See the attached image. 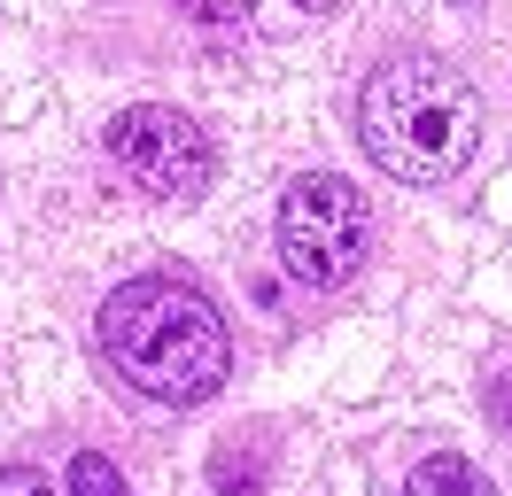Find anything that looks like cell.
Returning a JSON list of instances; mask_svg holds the SVG:
<instances>
[{
  "instance_id": "obj_3",
  "label": "cell",
  "mask_w": 512,
  "mask_h": 496,
  "mask_svg": "<svg viewBox=\"0 0 512 496\" xmlns=\"http://www.w3.org/2000/svg\"><path fill=\"white\" fill-rule=\"evenodd\" d=\"M373 248V217L342 171H303L280 194V264L303 287H350Z\"/></svg>"
},
{
  "instance_id": "obj_11",
  "label": "cell",
  "mask_w": 512,
  "mask_h": 496,
  "mask_svg": "<svg viewBox=\"0 0 512 496\" xmlns=\"http://www.w3.org/2000/svg\"><path fill=\"white\" fill-rule=\"evenodd\" d=\"M458 8H474V0H458Z\"/></svg>"
},
{
  "instance_id": "obj_8",
  "label": "cell",
  "mask_w": 512,
  "mask_h": 496,
  "mask_svg": "<svg viewBox=\"0 0 512 496\" xmlns=\"http://www.w3.org/2000/svg\"><path fill=\"white\" fill-rule=\"evenodd\" d=\"M187 16H202V24H241V16H256V0H179Z\"/></svg>"
},
{
  "instance_id": "obj_6",
  "label": "cell",
  "mask_w": 512,
  "mask_h": 496,
  "mask_svg": "<svg viewBox=\"0 0 512 496\" xmlns=\"http://www.w3.org/2000/svg\"><path fill=\"white\" fill-rule=\"evenodd\" d=\"M63 496H125V473L101 458V450H78L70 458V481H63Z\"/></svg>"
},
{
  "instance_id": "obj_2",
  "label": "cell",
  "mask_w": 512,
  "mask_h": 496,
  "mask_svg": "<svg viewBox=\"0 0 512 496\" xmlns=\"http://www.w3.org/2000/svg\"><path fill=\"white\" fill-rule=\"evenodd\" d=\"M101 349L109 365L125 372L140 396L156 403H210L233 372V334H225V310L187 287V279L140 272L125 279L109 303H101Z\"/></svg>"
},
{
  "instance_id": "obj_5",
  "label": "cell",
  "mask_w": 512,
  "mask_h": 496,
  "mask_svg": "<svg viewBox=\"0 0 512 496\" xmlns=\"http://www.w3.org/2000/svg\"><path fill=\"white\" fill-rule=\"evenodd\" d=\"M404 496H497V481H489L474 458L435 450V458H419L412 473H404Z\"/></svg>"
},
{
  "instance_id": "obj_7",
  "label": "cell",
  "mask_w": 512,
  "mask_h": 496,
  "mask_svg": "<svg viewBox=\"0 0 512 496\" xmlns=\"http://www.w3.org/2000/svg\"><path fill=\"white\" fill-rule=\"evenodd\" d=\"M0 496H63L39 465H0Z\"/></svg>"
},
{
  "instance_id": "obj_1",
  "label": "cell",
  "mask_w": 512,
  "mask_h": 496,
  "mask_svg": "<svg viewBox=\"0 0 512 496\" xmlns=\"http://www.w3.org/2000/svg\"><path fill=\"white\" fill-rule=\"evenodd\" d=\"M357 148L404 186H450L481 148V93L443 55H388L357 93Z\"/></svg>"
},
{
  "instance_id": "obj_9",
  "label": "cell",
  "mask_w": 512,
  "mask_h": 496,
  "mask_svg": "<svg viewBox=\"0 0 512 496\" xmlns=\"http://www.w3.org/2000/svg\"><path fill=\"white\" fill-rule=\"evenodd\" d=\"M489 419H497V427L512 434V365L497 372V380H489Z\"/></svg>"
},
{
  "instance_id": "obj_4",
  "label": "cell",
  "mask_w": 512,
  "mask_h": 496,
  "mask_svg": "<svg viewBox=\"0 0 512 496\" xmlns=\"http://www.w3.org/2000/svg\"><path fill=\"white\" fill-rule=\"evenodd\" d=\"M109 163L125 171L148 202H202L218 179V148L187 109H163V101H132L109 117Z\"/></svg>"
},
{
  "instance_id": "obj_10",
  "label": "cell",
  "mask_w": 512,
  "mask_h": 496,
  "mask_svg": "<svg viewBox=\"0 0 512 496\" xmlns=\"http://www.w3.org/2000/svg\"><path fill=\"white\" fill-rule=\"evenodd\" d=\"M303 8H342V0H303Z\"/></svg>"
}]
</instances>
